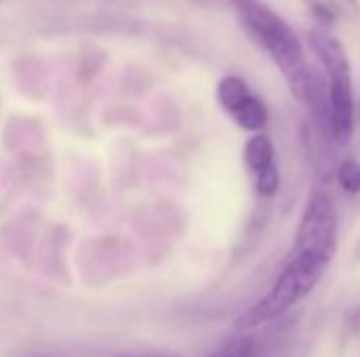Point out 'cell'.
<instances>
[{
	"label": "cell",
	"instance_id": "6da1fadb",
	"mask_svg": "<svg viewBox=\"0 0 360 357\" xmlns=\"http://www.w3.org/2000/svg\"><path fill=\"white\" fill-rule=\"evenodd\" d=\"M234 6L245 29L272 57L276 67L283 72L293 97L302 101L312 67L306 63L304 46L291 25L259 0H238Z\"/></svg>",
	"mask_w": 360,
	"mask_h": 357
},
{
	"label": "cell",
	"instance_id": "7a4b0ae2",
	"mask_svg": "<svg viewBox=\"0 0 360 357\" xmlns=\"http://www.w3.org/2000/svg\"><path fill=\"white\" fill-rule=\"evenodd\" d=\"M329 263V257L295 252V257L289 261V265L283 269V274L270 288V292L264 299H259L253 307H249L243 316H238L234 326L238 330H251L285 316L293 305H297L316 288Z\"/></svg>",
	"mask_w": 360,
	"mask_h": 357
},
{
	"label": "cell",
	"instance_id": "3957f363",
	"mask_svg": "<svg viewBox=\"0 0 360 357\" xmlns=\"http://www.w3.org/2000/svg\"><path fill=\"white\" fill-rule=\"evenodd\" d=\"M338 250V213L325 191L310 196L295 234V252H310L333 259Z\"/></svg>",
	"mask_w": 360,
	"mask_h": 357
},
{
	"label": "cell",
	"instance_id": "277c9868",
	"mask_svg": "<svg viewBox=\"0 0 360 357\" xmlns=\"http://www.w3.org/2000/svg\"><path fill=\"white\" fill-rule=\"evenodd\" d=\"M217 99L221 107L232 116V120L251 133H259L268 124L266 103L249 88V84L238 76H226L217 84Z\"/></svg>",
	"mask_w": 360,
	"mask_h": 357
},
{
	"label": "cell",
	"instance_id": "5b68a950",
	"mask_svg": "<svg viewBox=\"0 0 360 357\" xmlns=\"http://www.w3.org/2000/svg\"><path fill=\"white\" fill-rule=\"evenodd\" d=\"M329 107H331V139L338 145H348L354 133L352 74L329 78Z\"/></svg>",
	"mask_w": 360,
	"mask_h": 357
},
{
	"label": "cell",
	"instance_id": "8992f818",
	"mask_svg": "<svg viewBox=\"0 0 360 357\" xmlns=\"http://www.w3.org/2000/svg\"><path fill=\"white\" fill-rule=\"evenodd\" d=\"M308 40H310L312 50L316 53V57L325 65V72H327L329 78L352 74L350 59H348V55L344 50V44L333 34H329L327 29L314 27V29L308 32Z\"/></svg>",
	"mask_w": 360,
	"mask_h": 357
},
{
	"label": "cell",
	"instance_id": "52a82bcc",
	"mask_svg": "<svg viewBox=\"0 0 360 357\" xmlns=\"http://www.w3.org/2000/svg\"><path fill=\"white\" fill-rule=\"evenodd\" d=\"M243 158H245V166L255 177L270 170V168H274L276 160H274V143H272V139L268 135H264V133L253 135L245 145Z\"/></svg>",
	"mask_w": 360,
	"mask_h": 357
},
{
	"label": "cell",
	"instance_id": "ba28073f",
	"mask_svg": "<svg viewBox=\"0 0 360 357\" xmlns=\"http://www.w3.org/2000/svg\"><path fill=\"white\" fill-rule=\"evenodd\" d=\"M262 345L257 341V337H234L230 341H226L221 347H217L213 353L207 357H262Z\"/></svg>",
	"mask_w": 360,
	"mask_h": 357
},
{
	"label": "cell",
	"instance_id": "9c48e42d",
	"mask_svg": "<svg viewBox=\"0 0 360 357\" xmlns=\"http://www.w3.org/2000/svg\"><path fill=\"white\" fill-rule=\"evenodd\" d=\"M338 181L348 194H360V164L356 160H346L338 166Z\"/></svg>",
	"mask_w": 360,
	"mask_h": 357
},
{
	"label": "cell",
	"instance_id": "30bf717a",
	"mask_svg": "<svg viewBox=\"0 0 360 357\" xmlns=\"http://www.w3.org/2000/svg\"><path fill=\"white\" fill-rule=\"evenodd\" d=\"M255 187H257V194L264 196V198H270L278 191L281 187V175H278V168H270L262 175L255 177Z\"/></svg>",
	"mask_w": 360,
	"mask_h": 357
},
{
	"label": "cell",
	"instance_id": "8fae6325",
	"mask_svg": "<svg viewBox=\"0 0 360 357\" xmlns=\"http://www.w3.org/2000/svg\"><path fill=\"white\" fill-rule=\"evenodd\" d=\"M310 6H312V13L316 15V19H319L323 25H333V23L338 21V11H335L329 2H325V0H314Z\"/></svg>",
	"mask_w": 360,
	"mask_h": 357
},
{
	"label": "cell",
	"instance_id": "7c38bea8",
	"mask_svg": "<svg viewBox=\"0 0 360 357\" xmlns=\"http://www.w3.org/2000/svg\"><path fill=\"white\" fill-rule=\"evenodd\" d=\"M135 357H179V356H167V353H160V356H135Z\"/></svg>",
	"mask_w": 360,
	"mask_h": 357
},
{
	"label": "cell",
	"instance_id": "4fadbf2b",
	"mask_svg": "<svg viewBox=\"0 0 360 357\" xmlns=\"http://www.w3.org/2000/svg\"><path fill=\"white\" fill-rule=\"evenodd\" d=\"M232 2H238V0H232Z\"/></svg>",
	"mask_w": 360,
	"mask_h": 357
}]
</instances>
